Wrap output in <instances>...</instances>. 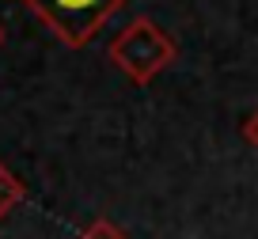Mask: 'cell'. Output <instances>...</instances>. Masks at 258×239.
<instances>
[{
    "label": "cell",
    "mask_w": 258,
    "mask_h": 239,
    "mask_svg": "<svg viewBox=\"0 0 258 239\" xmlns=\"http://www.w3.org/2000/svg\"><path fill=\"white\" fill-rule=\"evenodd\" d=\"M110 61L125 72L133 84H152L163 69L178 61V42L163 31L160 23H152L148 16L129 19L118 31V38L110 42Z\"/></svg>",
    "instance_id": "1"
},
{
    "label": "cell",
    "mask_w": 258,
    "mask_h": 239,
    "mask_svg": "<svg viewBox=\"0 0 258 239\" xmlns=\"http://www.w3.org/2000/svg\"><path fill=\"white\" fill-rule=\"evenodd\" d=\"M19 4L34 12L57 42L80 49L103 31V23L125 0H19Z\"/></svg>",
    "instance_id": "2"
},
{
    "label": "cell",
    "mask_w": 258,
    "mask_h": 239,
    "mask_svg": "<svg viewBox=\"0 0 258 239\" xmlns=\"http://www.w3.org/2000/svg\"><path fill=\"white\" fill-rule=\"evenodd\" d=\"M27 201V190H23V183H19L16 175H12L8 167H4V163H0V205L8 209H16V205H23Z\"/></svg>",
    "instance_id": "3"
},
{
    "label": "cell",
    "mask_w": 258,
    "mask_h": 239,
    "mask_svg": "<svg viewBox=\"0 0 258 239\" xmlns=\"http://www.w3.org/2000/svg\"><path fill=\"white\" fill-rule=\"evenodd\" d=\"M80 239H129L125 231L118 228V224L114 220H106V216H99V220H91V228L84 231Z\"/></svg>",
    "instance_id": "4"
},
{
    "label": "cell",
    "mask_w": 258,
    "mask_h": 239,
    "mask_svg": "<svg viewBox=\"0 0 258 239\" xmlns=\"http://www.w3.org/2000/svg\"><path fill=\"white\" fill-rule=\"evenodd\" d=\"M243 141H247L250 148H258V110H250L247 118H243Z\"/></svg>",
    "instance_id": "5"
},
{
    "label": "cell",
    "mask_w": 258,
    "mask_h": 239,
    "mask_svg": "<svg viewBox=\"0 0 258 239\" xmlns=\"http://www.w3.org/2000/svg\"><path fill=\"white\" fill-rule=\"evenodd\" d=\"M4 216H8V209H4V205H0V220H4Z\"/></svg>",
    "instance_id": "6"
}]
</instances>
